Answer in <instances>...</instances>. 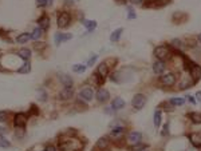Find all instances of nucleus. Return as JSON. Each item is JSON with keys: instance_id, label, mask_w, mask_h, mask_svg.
Wrapping results in <instances>:
<instances>
[{"instance_id": "3", "label": "nucleus", "mask_w": 201, "mask_h": 151, "mask_svg": "<svg viewBox=\"0 0 201 151\" xmlns=\"http://www.w3.org/2000/svg\"><path fill=\"white\" fill-rule=\"evenodd\" d=\"M160 82L162 83L164 86H174L176 84V82H177V79H176V75L173 74V72H168V74H164V75H161V78H160Z\"/></svg>"}, {"instance_id": "12", "label": "nucleus", "mask_w": 201, "mask_h": 151, "mask_svg": "<svg viewBox=\"0 0 201 151\" xmlns=\"http://www.w3.org/2000/svg\"><path fill=\"white\" fill-rule=\"evenodd\" d=\"M111 107L114 108V111H117V110H122L125 107V100L119 96L115 98V99H113V102H111Z\"/></svg>"}, {"instance_id": "20", "label": "nucleus", "mask_w": 201, "mask_h": 151, "mask_svg": "<svg viewBox=\"0 0 201 151\" xmlns=\"http://www.w3.org/2000/svg\"><path fill=\"white\" fill-rule=\"evenodd\" d=\"M122 31H123L122 28H117V30L110 35V40H111L113 43H114V42H118V40H119V36H121V34H122Z\"/></svg>"}, {"instance_id": "28", "label": "nucleus", "mask_w": 201, "mask_h": 151, "mask_svg": "<svg viewBox=\"0 0 201 151\" xmlns=\"http://www.w3.org/2000/svg\"><path fill=\"white\" fill-rule=\"evenodd\" d=\"M42 28L38 27V28H35L34 31H32V34H31V39H39L40 38V35H42Z\"/></svg>"}, {"instance_id": "10", "label": "nucleus", "mask_w": 201, "mask_h": 151, "mask_svg": "<svg viewBox=\"0 0 201 151\" xmlns=\"http://www.w3.org/2000/svg\"><path fill=\"white\" fill-rule=\"evenodd\" d=\"M79 96H80V99H83L86 102H90L92 99V96H94V92H92L91 88H83V90H80Z\"/></svg>"}, {"instance_id": "14", "label": "nucleus", "mask_w": 201, "mask_h": 151, "mask_svg": "<svg viewBox=\"0 0 201 151\" xmlns=\"http://www.w3.org/2000/svg\"><path fill=\"white\" fill-rule=\"evenodd\" d=\"M96 72H98V74L105 79V78L109 75V66H107V63H105V62L101 63L99 66H98V70H96Z\"/></svg>"}, {"instance_id": "33", "label": "nucleus", "mask_w": 201, "mask_h": 151, "mask_svg": "<svg viewBox=\"0 0 201 151\" xmlns=\"http://www.w3.org/2000/svg\"><path fill=\"white\" fill-rule=\"evenodd\" d=\"M52 2V0H36V4H38L39 7H44L47 6V4H50Z\"/></svg>"}, {"instance_id": "35", "label": "nucleus", "mask_w": 201, "mask_h": 151, "mask_svg": "<svg viewBox=\"0 0 201 151\" xmlns=\"http://www.w3.org/2000/svg\"><path fill=\"white\" fill-rule=\"evenodd\" d=\"M127 18H129V19H135V18H137L135 12L133 11V8H130V7H129V15H127Z\"/></svg>"}, {"instance_id": "21", "label": "nucleus", "mask_w": 201, "mask_h": 151, "mask_svg": "<svg viewBox=\"0 0 201 151\" xmlns=\"http://www.w3.org/2000/svg\"><path fill=\"white\" fill-rule=\"evenodd\" d=\"M170 46L177 48V50H184V48H185V44L182 43V40H180V39H173L172 43H170Z\"/></svg>"}, {"instance_id": "38", "label": "nucleus", "mask_w": 201, "mask_h": 151, "mask_svg": "<svg viewBox=\"0 0 201 151\" xmlns=\"http://www.w3.org/2000/svg\"><path fill=\"white\" fill-rule=\"evenodd\" d=\"M96 60V55H94V56H91L90 58V60H88V63H87V66H92L94 64V62Z\"/></svg>"}, {"instance_id": "16", "label": "nucleus", "mask_w": 201, "mask_h": 151, "mask_svg": "<svg viewBox=\"0 0 201 151\" xmlns=\"http://www.w3.org/2000/svg\"><path fill=\"white\" fill-rule=\"evenodd\" d=\"M109 147V139L107 138H101V139H98V142H96V149H98L99 151H103L106 150Z\"/></svg>"}, {"instance_id": "23", "label": "nucleus", "mask_w": 201, "mask_h": 151, "mask_svg": "<svg viewBox=\"0 0 201 151\" xmlns=\"http://www.w3.org/2000/svg\"><path fill=\"white\" fill-rule=\"evenodd\" d=\"M83 26L87 28L88 31H92V30H95V27H96V22H94V20H83Z\"/></svg>"}, {"instance_id": "19", "label": "nucleus", "mask_w": 201, "mask_h": 151, "mask_svg": "<svg viewBox=\"0 0 201 151\" xmlns=\"http://www.w3.org/2000/svg\"><path fill=\"white\" fill-rule=\"evenodd\" d=\"M189 119L192 120V123L200 124L201 123V114L200 112H190L189 114Z\"/></svg>"}, {"instance_id": "26", "label": "nucleus", "mask_w": 201, "mask_h": 151, "mask_svg": "<svg viewBox=\"0 0 201 151\" xmlns=\"http://www.w3.org/2000/svg\"><path fill=\"white\" fill-rule=\"evenodd\" d=\"M123 132H125V127H123V126H119V127L113 128L111 135H113V136H119L121 134H123Z\"/></svg>"}, {"instance_id": "27", "label": "nucleus", "mask_w": 201, "mask_h": 151, "mask_svg": "<svg viewBox=\"0 0 201 151\" xmlns=\"http://www.w3.org/2000/svg\"><path fill=\"white\" fill-rule=\"evenodd\" d=\"M145 149H146V145H142L141 142H139V143H137V145H133L130 147L131 151H143Z\"/></svg>"}, {"instance_id": "2", "label": "nucleus", "mask_w": 201, "mask_h": 151, "mask_svg": "<svg viewBox=\"0 0 201 151\" xmlns=\"http://www.w3.org/2000/svg\"><path fill=\"white\" fill-rule=\"evenodd\" d=\"M154 56L158 60H166L170 56V50L168 46H158L154 50Z\"/></svg>"}, {"instance_id": "39", "label": "nucleus", "mask_w": 201, "mask_h": 151, "mask_svg": "<svg viewBox=\"0 0 201 151\" xmlns=\"http://www.w3.org/2000/svg\"><path fill=\"white\" fill-rule=\"evenodd\" d=\"M130 3L137 4V6H139V4H142V3H143V0H130Z\"/></svg>"}, {"instance_id": "7", "label": "nucleus", "mask_w": 201, "mask_h": 151, "mask_svg": "<svg viewBox=\"0 0 201 151\" xmlns=\"http://www.w3.org/2000/svg\"><path fill=\"white\" fill-rule=\"evenodd\" d=\"M28 120L27 115H24V114H16L15 118H14V123L16 127H24Z\"/></svg>"}, {"instance_id": "41", "label": "nucleus", "mask_w": 201, "mask_h": 151, "mask_svg": "<svg viewBox=\"0 0 201 151\" xmlns=\"http://www.w3.org/2000/svg\"><path fill=\"white\" fill-rule=\"evenodd\" d=\"M196 98H197V100H200L201 102V91H199L196 94Z\"/></svg>"}, {"instance_id": "37", "label": "nucleus", "mask_w": 201, "mask_h": 151, "mask_svg": "<svg viewBox=\"0 0 201 151\" xmlns=\"http://www.w3.org/2000/svg\"><path fill=\"white\" fill-rule=\"evenodd\" d=\"M186 100L189 102V103H192V104H196V99H195V98H193L192 95H188V96H186Z\"/></svg>"}, {"instance_id": "24", "label": "nucleus", "mask_w": 201, "mask_h": 151, "mask_svg": "<svg viewBox=\"0 0 201 151\" xmlns=\"http://www.w3.org/2000/svg\"><path fill=\"white\" fill-rule=\"evenodd\" d=\"M19 56L24 60H28L31 58V52H30V50H27V48H22V50L19 51Z\"/></svg>"}, {"instance_id": "36", "label": "nucleus", "mask_w": 201, "mask_h": 151, "mask_svg": "<svg viewBox=\"0 0 201 151\" xmlns=\"http://www.w3.org/2000/svg\"><path fill=\"white\" fill-rule=\"evenodd\" d=\"M39 99H42V100L47 99V98H46V92H44L43 90H40V91H39Z\"/></svg>"}, {"instance_id": "31", "label": "nucleus", "mask_w": 201, "mask_h": 151, "mask_svg": "<svg viewBox=\"0 0 201 151\" xmlns=\"http://www.w3.org/2000/svg\"><path fill=\"white\" fill-rule=\"evenodd\" d=\"M0 147H3V149L10 147V142H8L3 135H0Z\"/></svg>"}, {"instance_id": "5", "label": "nucleus", "mask_w": 201, "mask_h": 151, "mask_svg": "<svg viewBox=\"0 0 201 151\" xmlns=\"http://www.w3.org/2000/svg\"><path fill=\"white\" fill-rule=\"evenodd\" d=\"M165 68H166V63H165V60H156V62L153 63V72H154L156 75L164 74Z\"/></svg>"}, {"instance_id": "9", "label": "nucleus", "mask_w": 201, "mask_h": 151, "mask_svg": "<svg viewBox=\"0 0 201 151\" xmlns=\"http://www.w3.org/2000/svg\"><path fill=\"white\" fill-rule=\"evenodd\" d=\"M189 141H190V143L195 146V147H197V149L201 147V134L200 132H192L190 135H189Z\"/></svg>"}, {"instance_id": "22", "label": "nucleus", "mask_w": 201, "mask_h": 151, "mask_svg": "<svg viewBox=\"0 0 201 151\" xmlns=\"http://www.w3.org/2000/svg\"><path fill=\"white\" fill-rule=\"evenodd\" d=\"M31 39V34H28V32H24V34H20L18 38H16V42L18 43H26L27 40Z\"/></svg>"}, {"instance_id": "1", "label": "nucleus", "mask_w": 201, "mask_h": 151, "mask_svg": "<svg viewBox=\"0 0 201 151\" xmlns=\"http://www.w3.org/2000/svg\"><path fill=\"white\" fill-rule=\"evenodd\" d=\"M146 96L143 95V94H135L134 96H133V100H131V106L133 108L137 110V111H139V110H142L145 107V104H146Z\"/></svg>"}, {"instance_id": "11", "label": "nucleus", "mask_w": 201, "mask_h": 151, "mask_svg": "<svg viewBox=\"0 0 201 151\" xmlns=\"http://www.w3.org/2000/svg\"><path fill=\"white\" fill-rule=\"evenodd\" d=\"M59 95H60V99H64V100L70 99V98L74 95V88L72 87H64L62 91H60Z\"/></svg>"}, {"instance_id": "30", "label": "nucleus", "mask_w": 201, "mask_h": 151, "mask_svg": "<svg viewBox=\"0 0 201 151\" xmlns=\"http://www.w3.org/2000/svg\"><path fill=\"white\" fill-rule=\"evenodd\" d=\"M30 70H31L30 63H24V66H23V67H20L18 71L20 72V74H27V72H30Z\"/></svg>"}, {"instance_id": "17", "label": "nucleus", "mask_w": 201, "mask_h": 151, "mask_svg": "<svg viewBox=\"0 0 201 151\" xmlns=\"http://www.w3.org/2000/svg\"><path fill=\"white\" fill-rule=\"evenodd\" d=\"M48 26H50V19H48L47 16H42V18L39 19V27L42 28L43 31H46Z\"/></svg>"}, {"instance_id": "13", "label": "nucleus", "mask_w": 201, "mask_h": 151, "mask_svg": "<svg viewBox=\"0 0 201 151\" xmlns=\"http://www.w3.org/2000/svg\"><path fill=\"white\" fill-rule=\"evenodd\" d=\"M59 79L60 82L63 83L64 87H72V78L67 74H60L59 75Z\"/></svg>"}, {"instance_id": "29", "label": "nucleus", "mask_w": 201, "mask_h": 151, "mask_svg": "<svg viewBox=\"0 0 201 151\" xmlns=\"http://www.w3.org/2000/svg\"><path fill=\"white\" fill-rule=\"evenodd\" d=\"M152 2L156 7H164V6H166V4L170 3V0H152Z\"/></svg>"}, {"instance_id": "32", "label": "nucleus", "mask_w": 201, "mask_h": 151, "mask_svg": "<svg viewBox=\"0 0 201 151\" xmlns=\"http://www.w3.org/2000/svg\"><path fill=\"white\" fill-rule=\"evenodd\" d=\"M84 70H86V66H83V64H75L72 67V71L74 72H83Z\"/></svg>"}, {"instance_id": "4", "label": "nucleus", "mask_w": 201, "mask_h": 151, "mask_svg": "<svg viewBox=\"0 0 201 151\" xmlns=\"http://www.w3.org/2000/svg\"><path fill=\"white\" fill-rule=\"evenodd\" d=\"M71 22V16L70 14H67V12H62L59 16H58V27L59 28H66L68 24Z\"/></svg>"}, {"instance_id": "8", "label": "nucleus", "mask_w": 201, "mask_h": 151, "mask_svg": "<svg viewBox=\"0 0 201 151\" xmlns=\"http://www.w3.org/2000/svg\"><path fill=\"white\" fill-rule=\"evenodd\" d=\"M96 100L101 102V103H105V102L109 100V98H110V94H109L107 90L105 88H99L98 91H96Z\"/></svg>"}, {"instance_id": "18", "label": "nucleus", "mask_w": 201, "mask_h": 151, "mask_svg": "<svg viewBox=\"0 0 201 151\" xmlns=\"http://www.w3.org/2000/svg\"><path fill=\"white\" fill-rule=\"evenodd\" d=\"M161 115H162V112H161L160 110H156L154 111V118H153V122H154V127L156 128H160V126H161Z\"/></svg>"}, {"instance_id": "25", "label": "nucleus", "mask_w": 201, "mask_h": 151, "mask_svg": "<svg viewBox=\"0 0 201 151\" xmlns=\"http://www.w3.org/2000/svg\"><path fill=\"white\" fill-rule=\"evenodd\" d=\"M169 103L173 106H182L185 103V99L184 98H172V99L169 100Z\"/></svg>"}, {"instance_id": "34", "label": "nucleus", "mask_w": 201, "mask_h": 151, "mask_svg": "<svg viewBox=\"0 0 201 151\" xmlns=\"http://www.w3.org/2000/svg\"><path fill=\"white\" fill-rule=\"evenodd\" d=\"M8 118V114L6 111H0V122H6Z\"/></svg>"}, {"instance_id": "15", "label": "nucleus", "mask_w": 201, "mask_h": 151, "mask_svg": "<svg viewBox=\"0 0 201 151\" xmlns=\"http://www.w3.org/2000/svg\"><path fill=\"white\" fill-rule=\"evenodd\" d=\"M72 38V35L70 34H56L55 35V43L59 44V43H64L67 40H70Z\"/></svg>"}, {"instance_id": "40", "label": "nucleus", "mask_w": 201, "mask_h": 151, "mask_svg": "<svg viewBox=\"0 0 201 151\" xmlns=\"http://www.w3.org/2000/svg\"><path fill=\"white\" fill-rule=\"evenodd\" d=\"M46 151H56V150H55L54 146H47V147H46Z\"/></svg>"}, {"instance_id": "6", "label": "nucleus", "mask_w": 201, "mask_h": 151, "mask_svg": "<svg viewBox=\"0 0 201 151\" xmlns=\"http://www.w3.org/2000/svg\"><path fill=\"white\" fill-rule=\"evenodd\" d=\"M141 139H142V134H141L139 131H131L127 135V142H129V143H131V145L139 143Z\"/></svg>"}, {"instance_id": "42", "label": "nucleus", "mask_w": 201, "mask_h": 151, "mask_svg": "<svg viewBox=\"0 0 201 151\" xmlns=\"http://www.w3.org/2000/svg\"><path fill=\"white\" fill-rule=\"evenodd\" d=\"M197 40H199V43H200V44H201V34H200V35H199V36H197Z\"/></svg>"}]
</instances>
